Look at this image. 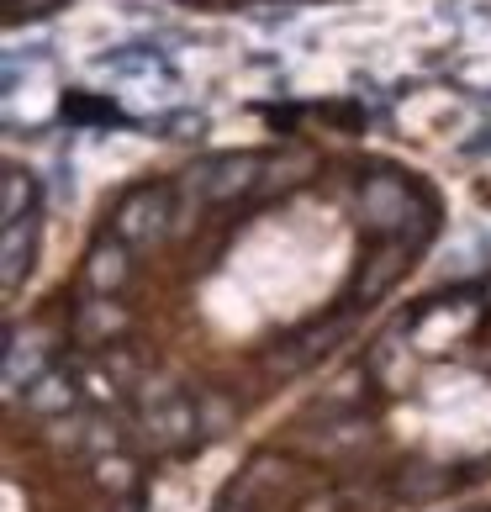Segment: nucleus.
<instances>
[{
    "instance_id": "nucleus-3",
    "label": "nucleus",
    "mask_w": 491,
    "mask_h": 512,
    "mask_svg": "<svg viewBox=\"0 0 491 512\" xmlns=\"http://www.w3.org/2000/svg\"><path fill=\"white\" fill-rule=\"evenodd\" d=\"M365 222H375V227H396V222H402L407 217V191H402V185H370V191H365Z\"/></svg>"
},
{
    "instance_id": "nucleus-1",
    "label": "nucleus",
    "mask_w": 491,
    "mask_h": 512,
    "mask_svg": "<svg viewBox=\"0 0 491 512\" xmlns=\"http://www.w3.org/2000/svg\"><path fill=\"white\" fill-rule=\"evenodd\" d=\"M132 275V259L117 249V243H101L96 254L85 259V291L90 296H117Z\"/></svg>"
},
{
    "instance_id": "nucleus-4",
    "label": "nucleus",
    "mask_w": 491,
    "mask_h": 512,
    "mask_svg": "<svg viewBox=\"0 0 491 512\" xmlns=\"http://www.w3.org/2000/svg\"><path fill=\"white\" fill-rule=\"evenodd\" d=\"M465 512H491V507H465Z\"/></svg>"
},
{
    "instance_id": "nucleus-2",
    "label": "nucleus",
    "mask_w": 491,
    "mask_h": 512,
    "mask_svg": "<svg viewBox=\"0 0 491 512\" xmlns=\"http://www.w3.org/2000/svg\"><path fill=\"white\" fill-rule=\"evenodd\" d=\"M159 222H164V196L159 191H143V196H132L122 212H117V233L127 243H143V238L159 233Z\"/></svg>"
}]
</instances>
